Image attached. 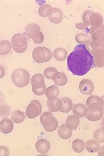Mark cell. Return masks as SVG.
Returning a JSON list of instances; mask_svg holds the SVG:
<instances>
[{
  "label": "cell",
  "instance_id": "4",
  "mask_svg": "<svg viewBox=\"0 0 104 156\" xmlns=\"http://www.w3.org/2000/svg\"><path fill=\"white\" fill-rule=\"evenodd\" d=\"M42 105L38 100L32 101L27 106L26 115L27 118L33 119L40 115L42 112Z\"/></svg>",
  "mask_w": 104,
  "mask_h": 156
},
{
  "label": "cell",
  "instance_id": "27",
  "mask_svg": "<svg viewBox=\"0 0 104 156\" xmlns=\"http://www.w3.org/2000/svg\"><path fill=\"white\" fill-rule=\"evenodd\" d=\"M11 118L12 121L15 123H21L25 119L24 114L19 110H16L12 113Z\"/></svg>",
  "mask_w": 104,
  "mask_h": 156
},
{
  "label": "cell",
  "instance_id": "26",
  "mask_svg": "<svg viewBox=\"0 0 104 156\" xmlns=\"http://www.w3.org/2000/svg\"><path fill=\"white\" fill-rule=\"evenodd\" d=\"M94 58V64L96 67L102 68L104 67V53L90 52Z\"/></svg>",
  "mask_w": 104,
  "mask_h": 156
},
{
  "label": "cell",
  "instance_id": "36",
  "mask_svg": "<svg viewBox=\"0 0 104 156\" xmlns=\"http://www.w3.org/2000/svg\"><path fill=\"white\" fill-rule=\"evenodd\" d=\"M51 117H54V115L53 114L50 112V111H49V112H44L40 116V119L41 124L42 125L43 121L46 118Z\"/></svg>",
  "mask_w": 104,
  "mask_h": 156
},
{
  "label": "cell",
  "instance_id": "41",
  "mask_svg": "<svg viewBox=\"0 0 104 156\" xmlns=\"http://www.w3.org/2000/svg\"><path fill=\"white\" fill-rule=\"evenodd\" d=\"M4 100V96L2 93H0V103L3 101Z\"/></svg>",
  "mask_w": 104,
  "mask_h": 156
},
{
  "label": "cell",
  "instance_id": "29",
  "mask_svg": "<svg viewBox=\"0 0 104 156\" xmlns=\"http://www.w3.org/2000/svg\"><path fill=\"white\" fill-rule=\"evenodd\" d=\"M59 90L57 86L53 85L49 87L46 89L45 94L47 98L50 95H54L57 97L59 95Z\"/></svg>",
  "mask_w": 104,
  "mask_h": 156
},
{
  "label": "cell",
  "instance_id": "19",
  "mask_svg": "<svg viewBox=\"0 0 104 156\" xmlns=\"http://www.w3.org/2000/svg\"><path fill=\"white\" fill-rule=\"evenodd\" d=\"M68 53L66 49L62 48H57L53 53V56L56 60L58 62L65 61L67 57Z\"/></svg>",
  "mask_w": 104,
  "mask_h": 156
},
{
  "label": "cell",
  "instance_id": "6",
  "mask_svg": "<svg viewBox=\"0 0 104 156\" xmlns=\"http://www.w3.org/2000/svg\"><path fill=\"white\" fill-rule=\"evenodd\" d=\"M94 88L95 86L92 82L88 79H83L79 83V90L84 95L90 94L93 92Z\"/></svg>",
  "mask_w": 104,
  "mask_h": 156
},
{
  "label": "cell",
  "instance_id": "23",
  "mask_svg": "<svg viewBox=\"0 0 104 156\" xmlns=\"http://www.w3.org/2000/svg\"><path fill=\"white\" fill-rule=\"evenodd\" d=\"M71 147L74 152L80 153L85 150V144L82 140L77 139L73 141L72 143Z\"/></svg>",
  "mask_w": 104,
  "mask_h": 156
},
{
  "label": "cell",
  "instance_id": "31",
  "mask_svg": "<svg viewBox=\"0 0 104 156\" xmlns=\"http://www.w3.org/2000/svg\"><path fill=\"white\" fill-rule=\"evenodd\" d=\"M103 128L99 129L94 134L95 140L98 143H102L104 142V132Z\"/></svg>",
  "mask_w": 104,
  "mask_h": 156
},
{
  "label": "cell",
  "instance_id": "24",
  "mask_svg": "<svg viewBox=\"0 0 104 156\" xmlns=\"http://www.w3.org/2000/svg\"><path fill=\"white\" fill-rule=\"evenodd\" d=\"M103 26L95 30L91 34V38L93 41L103 43L104 41V31Z\"/></svg>",
  "mask_w": 104,
  "mask_h": 156
},
{
  "label": "cell",
  "instance_id": "12",
  "mask_svg": "<svg viewBox=\"0 0 104 156\" xmlns=\"http://www.w3.org/2000/svg\"><path fill=\"white\" fill-rule=\"evenodd\" d=\"M52 80L56 85L60 87L65 86L68 82L67 76L65 74L60 72L54 73L52 76Z\"/></svg>",
  "mask_w": 104,
  "mask_h": 156
},
{
  "label": "cell",
  "instance_id": "34",
  "mask_svg": "<svg viewBox=\"0 0 104 156\" xmlns=\"http://www.w3.org/2000/svg\"><path fill=\"white\" fill-rule=\"evenodd\" d=\"M93 12L91 11H87L83 14L82 16V20L84 23L87 24L88 26H90L88 22L89 16Z\"/></svg>",
  "mask_w": 104,
  "mask_h": 156
},
{
  "label": "cell",
  "instance_id": "28",
  "mask_svg": "<svg viewBox=\"0 0 104 156\" xmlns=\"http://www.w3.org/2000/svg\"><path fill=\"white\" fill-rule=\"evenodd\" d=\"M75 39L77 43L80 44H87L91 41L90 36L86 34H78L76 35Z\"/></svg>",
  "mask_w": 104,
  "mask_h": 156
},
{
  "label": "cell",
  "instance_id": "10",
  "mask_svg": "<svg viewBox=\"0 0 104 156\" xmlns=\"http://www.w3.org/2000/svg\"><path fill=\"white\" fill-rule=\"evenodd\" d=\"M13 128V123L9 119L5 118L0 122V131L4 134L11 133Z\"/></svg>",
  "mask_w": 104,
  "mask_h": 156
},
{
  "label": "cell",
  "instance_id": "22",
  "mask_svg": "<svg viewBox=\"0 0 104 156\" xmlns=\"http://www.w3.org/2000/svg\"><path fill=\"white\" fill-rule=\"evenodd\" d=\"M100 148V146L99 143L95 140H88L85 143L86 150L89 153L97 152Z\"/></svg>",
  "mask_w": 104,
  "mask_h": 156
},
{
  "label": "cell",
  "instance_id": "3",
  "mask_svg": "<svg viewBox=\"0 0 104 156\" xmlns=\"http://www.w3.org/2000/svg\"><path fill=\"white\" fill-rule=\"evenodd\" d=\"M88 112L86 118L92 122L99 120L103 117L104 111L103 106L97 103H92L88 105Z\"/></svg>",
  "mask_w": 104,
  "mask_h": 156
},
{
  "label": "cell",
  "instance_id": "17",
  "mask_svg": "<svg viewBox=\"0 0 104 156\" xmlns=\"http://www.w3.org/2000/svg\"><path fill=\"white\" fill-rule=\"evenodd\" d=\"M63 18V14L61 9L54 8L51 14L48 17L49 20L52 23H60Z\"/></svg>",
  "mask_w": 104,
  "mask_h": 156
},
{
  "label": "cell",
  "instance_id": "18",
  "mask_svg": "<svg viewBox=\"0 0 104 156\" xmlns=\"http://www.w3.org/2000/svg\"><path fill=\"white\" fill-rule=\"evenodd\" d=\"M46 89V86L44 83L41 81L36 82L32 85V90L35 95H43Z\"/></svg>",
  "mask_w": 104,
  "mask_h": 156
},
{
  "label": "cell",
  "instance_id": "40",
  "mask_svg": "<svg viewBox=\"0 0 104 156\" xmlns=\"http://www.w3.org/2000/svg\"><path fill=\"white\" fill-rule=\"evenodd\" d=\"M104 146L100 148V150L98 151V154L99 156H103L104 153Z\"/></svg>",
  "mask_w": 104,
  "mask_h": 156
},
{
  "label": "cell",
  "instance_id": "1",
  "mask_svg": "<svg viewBox=\"0 0 104 156\" xmlns=\"http://www.w3.org/2000/svg\"><path fill=\"white\" fill-rule=\"evenodd\" d=\"M94 64L93 56L85 44H80L76 46L67 59L69 70L76 76L86 75Z\"/></svg>",
  "mask_w": 104,
  "mask_h": 156
},
{
  "label": "cell",
  "instance_id": "39",
  "mask_svg": "<svg viewBox=\"0 0 104 156\" xmlns=\"http://www.w3.org/2000/svg\"><path fill=\"white\" fill-rule=\"evenodd\" d=\"M5 75L4 69L2 66H0V79L3 77Z\"/></svg>",
  "mask_w": 104,
  "mask_h": 156
},
{
  "label": "cell",
  "instance_id": "13",
  "mask_svg": "<svg viewBox=\"0 0 104 156\" xmlns=\"http://www.w3.org/2000/svg\"><path fill=\"white\" fill-rule=\"evenodd\" d=\"M73 113L74 115L77 116L79 118L86 117L87 115L88 110L87 106L84 104H76L72 108Z\"/></svg>",
  "mask_w": 104,
  "mask_h": 156
},
{
  "label": "cell",
  "instance_id": "35",
  "mask_svg": "<svg viewBox=\"0 0 104 156\" xmlns=\"http://www.w3.org/2000/svg\"><path fill=\"white\" fill-rule=\"evenodd\" d=\"M9 154L8 148L5 146H0V156H8Z\"/></svg>",
  "mask_w": 104,
  "mask_h": 156
},
{
  "label": "cell",
  "instance_id": "30",
  "mask_svg": "<svg viewBox=\"0 0 104 156\" xmlns=\"http://www.w3.org/2000/svg\"><path fill=\"white\" fill-rule=\"evenodd\" d=\"M92 103H98L102 106L104 105L103 99L97 96L92 95L89 97L86 101V105L88 106Z\"/></svg>",
  "mask_w": 104,
  "mask_h": 156
},
{
  "label": "cell",
  "instance_id": "2",
  "mask_svg": "<svg viewBox=\"0 0 104 156\" xmlns=\"http://www.w3.org/2000/svg\"><path fill=\"white\" fill-rule=\"evenodd\" d=\"M11 80L16 87L23 88L28 85L29 81V75L28 72L24 69H17L12 73Z\"/></svg>",
  "mask_w": 104,
  "mask_h": 156
},
{
  "label": "cell",
  "instance_id": "21",
  "mask_svg": "<svg viewBox=\"0 0 104 156\" xmlns=\"http://www.w3.org/2000/svg\"><path fill=\"white\" fill-rule=\"evenodd\" d=\"M72 133V131L67 128L65 125H62L60 126L58 130L59 136L63 140L69 139L71 137Z\"/></svg>",
  "mask_w": 104,
  "mask_h": 156
},
{
  "label": "cell",
  "instance_id": "20",
  "mask_svg": "<svg viewBox=\"0 0 104 156\" xmlns=\"http://www.w3.org/2000/svg\"><path fill=\"white\" fill-rule=\"evenodd\" d=\"M61 108L60 112L62 113H68L72 109L73 103L70 99L63 98L61 99Z\"/></svg>",
  "mask_w": 104,
  "mask_h": 156
},
{
  "label": "cell",
  "instance_id": "14",
  "mask_svg": "<svg viewBox=\"0 0 104 156\" xmlns=\"http://www.w3.org/2000/svg\"><path fill=\"white\" fill-rule=\"evenodd\" d=\"M80 123V118L77 116L73 115L69 116L67 119L65 125L68 129L73 130L77 128Z\"/></svg>",
  "mask_w": 104,
  "mask_h": 156
},
{
  "label": "cell",
  "instance_id": "15",
  "mask_svg": "<svg viewBox=\"0 0 104 156\" xmlns=\"http://www.w3.org/2000/svg\"><path fill=\"white\" fill-rule=\"evenodd\" d=\"M103 21V18L100 14L95 13L93 12L91 14L88 19L90 26L95 27L101 26Z\"/></svg>",
  "mask_w": 104,
  "mask_h": 156
},
{
  "label": "cell",
  "instance_id": "16",
  "mask_svg": "<svg viewBox=\"0 0 104 156\" xmlns=\"http://www.w3.org/2000/svg\"><path fill=\"white\" fill-rule=\"evenodd\" d=\"M86 47L90 52L104 53V44L100 42L91 41Z\"/></svg>",
  "mask_w": 104,
  "mask_h": 156
},
{
  "label": "cell",
  "instance_id": "37",
  "mask_svg": "<svg viewBox=\"0 0 104 156\" xmlns=\"http://www.w3.org/2000/svg\"><path fill=\"white\" fill-rule=\"evenodd\" d=\"M43 48L45 50L46 54V58L44 63H47L50 60L52 56H53V54H52V52L50 49L45 48V47H43Z\"/></svg>",
  "mask_w": 104,
  "mask_h": 156
},
{
  "label": "cell",
  "instance_id": "25",
  "mask_svg": "<svg viewBox=\"0 0 104 156\" xmlns=\"http://www.w3.org/2000/svg\"><path fill=\"white\" fill-rule=\"evenodd\" d=\"M53 11V9L50 5L46 4L43 5L38 10L39 15L43 18L49 17Z\"/></svg>",
  "mask_w": 104,
  "mask_h": 156
},
{
  "label": "cell",
  "instance_id": "32",
  "mask_svg": "<svg viewBox=\"0 0 104 156\" xmlns=\"http://www.w3.org/2000/svg\"><path fill=\"white\" fill-rule=\"evenodd\" d=\"M57 72V70L54 67H48L44 70L43 73L44 77L48 80H51L52 76L55 73Z\"/></svg>",
  "mask_w": 104,
  "mask_h": 156
},
{
  "label": "cell",
  "instance_id": "9",
  "mask_svg": "<svg viewBox=\"0 0 104 156\" xmlns=\"http://www.w3.org/2000/svg\"><path fill=\"white\" fill-rule=\"evenodd\" d=\"M35 147L36 151L40 154H45L50 150V144L48 141L43 139L37 141Z\"/></svg>",
  "mask_w": 104,
  "mask_h": 156
},
{
  "label": "cell",
  "instance_id": "5",
  "mask_svg": "<svg viewBox=\"0 0 104 156\" xmlns=\"http://www.w3.org/2000/svg\"><path fill=\"white\" fill-rule=\"evenodd\" d=\"M47 106L49 110L51 112H58L61 108V101L56 96L50 95L48 98Z\"/></svg>",
  "mask_w": 104,
  "mask_h": 156
},
{
  "label": "cell",
  "instance_id": "7",
  "mask_svg": "<svg viewBox=\"0 0 104 156\" xmlns=\"http://www.w3.org/2000/svg\"><path fill=\"white\" fill-rule=\"evenodd\" d=\"M42 125L47 132L51 133L57 129L58 122L57 120L54 117H49L43 120Z\"/></svg>",
  "mask_w": 104,
  "mask_h": 156
},
{
  "label": "cell",
  "instance_id": "38",
  "mask_svg": "<svg viewBox=\"0 0 104 156\" xmlns=\"http://www.w3.org/2000/svg\"><path fill=\"white\" fill-rule=\"evenodd\" d=\"M75 26L77 29L82 30L88 27V26L85 23H81L78 24L75 23Z\"/></svg>",
  "mask_w": 104,
  "mask_h": 156
},
{
  "label": "cell",
  "instance_id": "33",
  "mask_svg": "<svg viewBox=\"0 0 104 156\" xmlns=\"http://www.w3.org/2000/svg\"><path fill=\"white\" fill-rule=\"evenodd\" d=\"M38 81H41L44 83V80L43 76L41 74H36L33 76L31 80V85Z\"/></svg>",
  "mask_w": 104,
  "mask_h": 156
},
{
  "label": "cell",
  "instance_id": "11",
  "mask_svg": "<svg viewBox=\"0 0 104 156\" xmlns=\"http://www.w3.org/2000/svg\"><path fill=\"white\" fill-rule=\"evenodd\" d=\"M40 27L36 24H31L26 27V30L27 37L33 39L38 38L40 34Z\"/></svg>",
  "mask_w": 104,
  "mask_h": 156
},
{
  "label": "cell",
  "instance_id": "8",
  "mask_svg": "<svg viewBox=\"0 0 104 156\" xmlns=\"http://www.w3.org/2000/svg\"><path fill=\"white\" fill-rule=\"evenodd\" d=\"M35 62L38 64L44 63L46 58V54L43 47H37L35 48L32 54Z\"/></svg>",
  "mask_w": 104,
  "mask_h": 156
}]
</instances>
